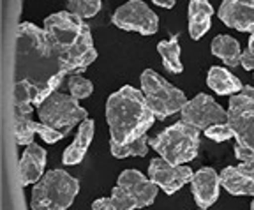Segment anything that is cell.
<instances>
[{"label":"cell","mask_w":254,"mask_h":210,"mask_svg":"<svg viewBox=\"0 0 254 210\" xmlns=\"http://www.w3.org/2000/svg\"><path fill=\"white\" fill-rule=\"evenodd\" d=\"M214 7L208 0H189L187 18H189V36L194 41L201 39L210 30Z\"/></svg>","instance_id":"obj_17"},{"label":"cell","mask_w":254,"mask_h":210,"mask_svg":"<svg viewBox=\"0 0 254 210\" xmlns=\"http://www.w3.org/2000/svg\"><path fill=\"white\" fill-rule=\"evenodd\" d=\"M94 133H95V122L92 119H87L79 124L78 133L74 136V141L62 154V163L65 166H76V164H79L83 161L92 140H94Z\"/></svg>","instance_id":"obj_16"},{"label":"cell","mask_w":254,"mask_h":210,"mask_svg":"<svg viewBox=\"0 0 254 210\" xmlns=\"http://www.w3.org/2000/svg\"><path fill=\"white\" fill-rule=\"evenodd\" d=\"M43 28L67 74H79L95 62L97 50L90 27L79 16L67 9L53 12L44 20Z\"/></svg>","instance_id":"obj_2"},{"label":"cell","mask_w":254,"mask_h":210,"mask_svg":"<svg viewBox=\"0 0 254 210\" xmlns=\"http://www.w3.org/2000/svg\"><path fill=\"white\" fill-rule=\"evenodd\" d=\"M79 193V182L65 170H50L34 184L32 210H67Z\"/></svg>","instance_id":"obj_4"},{"label":"cell","mask_w":254,"mask_h":210,"mask_svg":"<svg viewBox=\"0 0 254 210\" xmlns=\"http://www.w3.org/2000/svg\"><path fill=\"white\" fill-rule=\"evenodd\" d=\"M212 55L221 59L226 64L228 68H237L240 66V57H242V48L235 37L228 36V34H221L212 39L210 44Z\"/></svg>","instance_id":"obj_20"},{"label":"cell","mask_w":254,"mask_h":210,"mask_svg":"<svg viewBox=\"0 0 254 210\" xmlns=\"http://www.w3.org/2000/svg\"><path fill=\"white\" fill-rule=\"evenodd\" d=\"M67 88H69V94L78 101L87 99V97H90L92 95V92H94V85H92V81L87 78H83L81 74H69Z\"/></svg>","instance_id":"obj_25"},{"label":"cell","mask_w":254,"mask_h":210,"mask_svg":"<svg viewBox=\"0 0 254 210\" xmlns=\"http://www.w3.org/2000/svg\"><path fill=\"white\" fill-rule=\"evenodd\" d=\"M221 186L233 196H254V173L240 166H226L221 171Z\"/></svg>","instance_id":"obj_18"},{"label":"cell","mask_w":254,"mask_h":210,"mask_svg":"<svg viewBox=\"0 0 254 210\" xmlns=\"http://www.w3.org/2000/svg\"><path fill=\"white\" fill-rule=\"evenodd\" d=\"M67 71L57 57L44 28L23 21L16 32L14 83H27L36 88V106L53 95L62 85Z\"/></svg>","instance_id":"obj_1"},{"label":"cell","mask_w":254,"mask_h":210,"mask_svg":"<svg viewBox=\"0 0 254 210\" xmlns=\"http://www.w3.org/2000/svg\"><path fill=\"white\" fill-rule=\"evenodd\" d=\"M117 186L126 189L132 198L138 203V209L148 207L155 202L157 198V189L154 182L150 180V177H145L141 171L138 170H124L119 175Z\"/></svg>","instance_id":"obj_13"},{"label":"cell","mask_w":254,"mask_h":210,"mask_svg":"<svg viewBox=\"0 0 254 210\" xmlns=\"http://www.w3.org/2000/svg\"><path fill=\"white\" fill-rule=\"evenodd\" d=\"M253 72H254V71H253Z\"/></svg>","instance_id":"obj_36"},{"label":"cell","mask_w":254,"mask_h":210,"mask_svg":"<svg viewBox=\"0 0 254 210\" xmlns=\"http://www.w3.org/2000/svg\"><path fill=\"white\" fill-rule=\"evenodd\" d=\"M111 200H113V205H115V210H136L138 209V203L132 198L126 189L115 186L113 191H111Z\"/></svg>","instance_id":"obj_26"},{"label":"cell","mask_w":254,"mask_h":210,"mask_svg":"<svg viewBox=\"0 0 254 210\" xmlns=\"http://www.w3.org/2000/svg\"><path fill=\"white\" fill-rule=\"evenodd\" d=\"M157 52L163 59V66L168 72H173V74H180L184 71V64L180 60V43L179 37L173 36L171 39L159 41L157 44Z\"/></svg>","instance_id":"obj_21"},{"label":"cell","mask_w":254,"mask_h":210,"mask_svg":"<svg viewBox=\"0 0 254 210\" xmlns=\"http://www.w3.org/2000/svg\"><path fill=\"white\" fill-rule=\"evenodd\" d=\"M111 21L122 30L139 32L141 36H154L159 30V16L141 0H129L122 4L113 12Z\"/></svg>","instance_id":"obj_9"},{"label":"cell","mask_w":254,"mask_h":210,"mask_svg":"<svg viewBox=\"0 0 254 210\" xmlns=\"http://www.w3.org/2000/svg\"><path fill=\"white\" fill-rule=\"evenodd\" d=\"M48 154L41 145L30 143L23 150L20 159V177L21 186L28 187L32 184H37L44 177V168H46Z\"/></svg>","instance_id":"obj_15"},{"label":"cell","mask_w":254,"mask_h":210,"mask_svg":"<svg viewBox=\"0 0 254 210\" xmlns=\"http://www.w3.org/2000/svg\"><path fill=\"white\" fill-rule=\"evenodd\" d=\"M196 210H206V209H196Z\"/></svg>","instance_id":"obj_35"},{"label":"cell","mask_w":254,"mask_h":210,"mask_svg":"<svg viewBox=\"0 0 254 210\" xmlns=\"http://www.w3.org/2000/svg\"><path fill=\"white\" fill-rule=\"evenodd\" d=\"M106 122L110 127V143L127 145L147 136L155 122V115L141 90L132 85H124L108 97Z\"/></svg>","instance_id":"obj_3"},{"label":"cell","mask_w":254,"mask_h":210,"mask_svg":"<svg viewBox=\"0 0 254 210\" xmlns=\"http://www.w3.org/2000/svg\"><path fill=\"white\" fill-rule=\"evenodd\" d=\"M205 133L206 138L214 140V141L217 143H222V141H228V140L235 138V133L233 129H231V126L228 122H221V124H214V126H210Z\"/></svg>","instance_id":"obj_27"},{"label":"cell","mask_w":254,"mask_h":210,"mask_svg":"<svg viewBox=\"0 0 254 210\" xmlns=\"http://www.w3.org/2000/svg\"><path fill=\"white\" fill-rule=\"evenodd\" d=\"M39 122L53 127L62 135L67 136L76 126L88 119L85 108L79 106V101L74 99L71 94L55 92L50 95L39 108H37Z\"/></svg>","instance_id":"obj_7"},{"label":"cell","mask_w":254,"mask_h":210,"mask_svg":"<svg viewBox=\"0 0 254 210\" xmlns=\"http://www.w3.org/2000/svg\"><path fill=\"white\" fill-rule=\"evenodd\" d=\"M221 189V175L214 168H199L194 171V177L190 180V191L194 196V202L198 209H208L219 198Z\"/></svg>","instance_id":"obj_14"},{"label":"cell","mask_w":254,"mask_h":210,"mask_svg":"<svg viewBox=\"0 0 254 210\" xmlns=\"http://www.w3.org/2000/svg\"><path fill=\"white\" fill-rule=\"evenodd\" d=\"M226 111L237 143L254 148V87L244 85L238 94L231 95Z\"/></svg>","instance_id":"obj_8"},{"label":"cell","mask_w":254,"mask_h":210,"mask_svg":"<svg viewBox=\"0 0 254 210\" xmlns=\"http://www.w3.org/2000/svg\"><path fill=\"white\" fill-rule=\"evenodd\" d=\"M219 20L238 32H254V0H222L217 11Z\"/></svg>","instance_id":"obj_12"},{"label":"cell","mask_w":254,"mask_h":210,"mask_svg":"<svg viewBox=\"0 0 254 210\" xmlns=\"http://www.w3.org/2000/svg\"><path fill=\"white\" fill-rule=\"evenodd\" d=\"M251 210H254V196H253V203H251Z\"/></svg>","instance_id":"obj_34"},{"label":"cell","mask_w":254,"mask_h":210,"mask_svg":"<svg viewBox=\"0 0 254 210\" xmlns=\"http://www.w3.org/2000/svg\"><path fill=\"white\" fill-rule=\"evenodd\" d=\"M139 79H141V92L147 99V104L157 119L163 120L170 115H175L186 106V94L180 88L173 87L154 69H145Z\"/></svg>","instance_id":"obj_6"},{"label":"cell","mask_w":254,"mask_h":210,"mask_svg":"<svg viewBox=\"0 0 254 210\" xmlns=\"http://www.w3.org/2000/svg\"><path fill=\"white\" fill-rule=\"evenodd\" d=\"M148 177L159 189L170 196L182 189L186 184H190L194 171L186 164H171L163 157H155L148 164Z\"/></svg>","instance_id":"obj_11"},{"label":"cell","mask_w":254,"mask_h":210,"mask_svg":"<svg viewBox=\"0 0 254 210\" xmlns=\"http://www.w3.org/2000/svg\"><path fill=\"white\" fill-rule=\"evenodd\" d=\"M148 136H141L136 141L127 143V145H113L110 143V150L113 154V157L117 159H126V157H145L150 150L148 145Z\"/></svg>","instance_id":"obj_23"},{"label":"cell","mask_w":254,"mask_h":210,"mask_svg":"<svg viewBox=\"0 0 254 210\" xmlns=\"http://www.w3.org/2000/svg\"><path fill=\"white\" fill-rule=\"evenodd\" d=\"M206 85L217 95H235L244 88L240 78H237L233 72H230L226 68H221V66H212L208 69Z\"/></svg>","instance_id":"obj_19"},{"label":"cell","mask_w":254,"mask_h":210,"mask_svg":"<svg viewBox=\"0 0 254 210\" xmlns=\"http://www.w3.org/2000/svg\"><path fill=\"white\" fill-rule=\"evenodd\" d=\"M37 135L46 143H57L65 138V135H62L60 131H57V129H53V127L46 126V124H43V122H37Z\"/></svg>","instance_id":"obj_29"},{"label":"cell","mask_w":254,"mask_h":210,"mask_svg":"<svg viewBox=\"0 0 254 210\" xmlns=\"http://www.w3.org/2000/svg\"><path fill=\"white\" fill-rule=\"evenodd\" d=\"M152 2L163 9H171V7H175V2H177V0H152Z\"/></svg>","instance_id":"obj_32"},{"label":"cell","mask_w":254,"mask_h":210,"mask_svg":"<svg viewBox=\"0 0 254 210\" xmlns=\"http://www.w3.org/2000/svg\"><path fill=\"white\" fill-rule=\"evenodd\" d=\"M103 2L101 0H67V11L79 16L81 20L94 18L101 11Z\"/></svg>","instance_id":"obj_24"},{"label":"cell","mask_w":254,"mask_h":210,"mask_svg":"<svg viewBox=\"0 0 254 210\" xmlns=\"http://www.w3.org/2000/svg\"><path fill=\"white\" fill-rule=\"evenodd\" d=\"M240 66H242L246 71H254V53L251 52V50L242 52V57H240Z\"/></svg>","instance_id":"obj_30"},{"label":"cell","mask_w":254,"mask_h":210,"mask_svg":"<svg viewBox=\"0 0 254 210\" xmlns=\"http://www.w3.org/2000/svg\"><path fill=\"white\" fill-rule=\"evenodd\" d=\"M152 150L171 164L189 163L199 152V131L186 122H177L148 140Z\"/></svg>","instance_id":"obj_5"},{"label":"cell","mask_w":254,"mask_h":210,"mask_svg":"<svg viewBox=\"0 0 254 210\" xmlns=\"http://www.w3.org/2000/svg\"><path fill=\"white\" fill-rule=\"evenodd\" d=\"M235 157L240 161L238 166L242 168L244 171H249L254 173V148L251 147H244L240 143H235Z\"/></svg>","instance_id":"obj_28"},{"label":"cell","mask_w":254,"mask_h":210,"mask_svg":"<svg viewBox=\"0 0 254 210\" xmlns=\"http://www.w3.org/2000/svg\"><path fill=\"white\" fill-rule=\"evenodd\" d=\"M247 50H251V52L254 53V32L249 36V44H247Z\"/></svg>","instance_id":"obj_33"},{"label":"cell","mask_w":254,"mask_h":210,"mask_svg":"<svg viewBox=\"0 0 254 210\" xmlns=\"http://www.w3.org/2000/svg\"><path fill=\"white\" fill-rule=\"evenodd\" d=\"M92 210H115V205L111 198H99L92 203Z\"/></svg>","instance_id":"obj_31"},{"label":"cell","mask_w":254,"mask_h":210,"mask_svg":"<svg viewBox=\"0 0 254 210\" xmlns=\"http://www.w3.org/2000/svg\"><path fill=\"white\" fill-rule=\"evenodd\" d=\"M182 122L196 127L198 131H206L210 126L228 122V111L208 94H198L186 103L180 110Z\"/></svg>","instance_id":"obj_10"},{"label":"cell","mask_w":254,"mask_h":210,"mask_svg":"<svg viewBox=\"0 0 254 210\" xmlns=\"http://www.w3.org/2000/svg\"><path fill=\"white\" fill-rule=\"evenodd\" d=\"M37 135V122L32 120V115L14 113V138L16 145H30L34 143V136Z\"/></svg>","instance_id":"obj_22"}]
</instances>
